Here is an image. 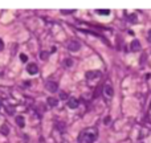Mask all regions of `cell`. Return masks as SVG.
<instances>
[{"label":"cell","instance_id":"10","mask_svg":"<svg viewBox=\"0 0 151 143\" xmlns=\"http://www.w3.org/2000/svg\"><path fill=\"white\" fill-rule=\"evenodd\" d=\"M47 102H48V105H49L50 107H54V106H57L58 105V100L57 98H54V97H48Z\"/></svg>","mask_w":151,"mask_h":143},{"label":"cell","instance_id":"18","mask_svg":"<svg viewBox=\"0 0 151 143\" xmlns=\"http://www.w3.org/2000/svg\"><path fill=\"white\" fill-rule=\"evenodd\" d=\"M7 113H8V114H13V113H15V109L11 107V106H8V107H7Z\"/></svg>","mask_w":151,"mask_h":143},{"label":"cell","instance_id":"11","mask_svg":"<svg viewBox=\"0 0 151 143\" xmlns=\"http://www.w3.org/2000/svg\"><path fill=\"white\" fill-rule=\"evenodd\" d=\"M98 13V15H101V16H109L110 15V9H97V11H96Z\"/></svg>","mask_w":151,"mask_h":143},{"label":"cell","instance_id":"8","mask_svg":"<svg viewBox=\"0 0 151 143\" xmlns=\"http://www.w3.org/2000/svg\"><path fill=\"white\" fill-rule=\"evenodd\" d=\"M27 72L29 74H32V76H33V74H36L37 72H39V68H37V65H36V64H33V62H32V64L27 65Z\"/></svg>","mask_w":151,"mask_h":143},{"label":"cell","instance_id":"4","mask_svg":"<svg viewBox=\"0 0 151 143\" xmlns=\"http://www.w3.org/2000/svg\"><path fill=\"white\" fill-rule=\"evenodd\" d=\"M100 77H101V72H98V70H89L85 74V78L88 81H92V80H96V78H100Z\"/></svg>","mask_w":151,"mask_h":143},{"label":"cell","instance_id":"25","mask_svg":"<svg viewBox=\"0 0 151 143\" xmlns=\"http://www.w3.org/2000/svg\"><path fill=\"white\" fill-rule=\"evenodd\" d=\"M150 110H151V101H150Z\"/></svg>","mask_w":151,"mask_h":143},{"label":"cell","instance_id":"20","mask_svg":"<svg viewBox=\"0 0 151 143\" xmlns=\"http://www.w3.org/2000/svg\"><path fill=\"white\" fill-rule=\"evenodd\" d=\"M146 57H147L146 54H143V56H142V60H140V66H144L143 64H144V61H146Z\"/></svg>","mask_w":151,"mask_h":143},{"label":"cell","instance_id":"22","mask_svg":"<svg viewBox=\"0 0 151 143\" xmlns=\"http://www.w3.org/2000/svg\"><path fill=\"white\" fill-rule=\"evenodd\" d=\"M110 121H111V119H110V117H106V118H105V121H104V122H105V125L110 123Z\"/></svg>","mask_w":151,"mask_h":143},{"label":"cell","instance_id":"15","mask_svg":"<svg viewBox=\"0 0 151 143\" xmlns=\"http://www.w3.org/2000/svg\"><path fill=\"white\" fill-rule=\"evenodd\" d=\"M129 21L131 24H136V15H130L129 16Z\"/></svg>","mask_w":151,"mask_h":143},{"label":"cell","instance_id":"23","mask_svg":"<svg viewBox=\"0 0 151 143\" xmlns=\"http://www.w3.org/2000/svg\"><path fill=\"white\" fill-rule=\"evenodd\" d=\"M3 49H4V41L0 39V50H3Z\"/></svg>","mask_w":151,"mask_h":143},{"label":"cell","instance_id":"16","mask_svg":"<svg viewBox=\"0 0 151 143\" xmlns=\"http://www.w3.org/2000/svg\"><path fill=\"white\" fill-rule=\"evenodd\" d=\"M72 12H76V11H74V9H61L62 15H69V13H72Z\"/></svg>","mask_w":151,"mask_h":143},{"label":"cell","instance_id":"2","mask_svg":"<svg viewBox=\"0 0 151 143\" xmlns=\"http://www.w3.org/2000/svg\"><path fill=\"white\" fill-rule=\"evenodd\" d=\"M102 93H104V97L105 98H107V100H111L113 97H114V89H113V86L110 82H106L102 88Z\"/></svg>","mask_w":151,"mask_h":143},{"label":"cell","instance_id":"12","mask_svg":"<svg viewBox=\"0 0 151 143\" xmlns=\"http://www.w3.org/2000/svg\"><path fill=\"white\" fill-rule=\"evenodd\" d=\"M62 65L65 66V68H70V66L73 65V60H72V58H66V60H64Z\"/></svg>","mask_w":151,"mask_h":143},{"label":"cell","instance_id":"17","mask_svg":"<svg viewBox=\"0 0 151 143\" xmlns=\"http://www.w3.org/2000/svg\"><path fill=\"white\" fill-rule=\"evenodd\" d=\"M20 60H21L23 62H27L28 61V57L25 56V54H20Z\"/></svg>","mask_w":151,"mask_h":143},{"label":"cell","instance_id":"5","mask_svg":"<svg viewBox=\"0 0 151 143\" xmlns=\"http://www.w3.org/2000/svg\"><path fill=\"white\" fill-rule=\"evenodd\" d=\"M45 89L48 90V92H50V93H56L58 90V84L54 81H47V84H45Z\"/></svg>","mask_w":151,"mask_h":143},{"label":"cell","instance_id":"19","mask_svg":"<svg viewBox=\"0 0 151 143\" xmlns=\"http://www.w3.org/2000/svg\"><path fill=\"white\" fill-rule=\"evenodd\" d=\"M60 98H61V100H66V98H68V96H66V93L61 92V93H60Z\"/></svg>","mask_w":151,"mask_h":143},{"label":"cell","instance_id":"6","mask_svg":"<svg viewBox=\"0 0 151 143\" xmlns=\"http://www.w3.org/2000/svg\"><path fill=\"white\" fill-rule=\"evenodd\" d=\"M78 105H80V102H78V100L76 98V97H70V98H68V107L77 109Z\"/></svg>","mask_w":151,"mask_h":143},{"label":"cell","instance_id":"3","mask_svg":"<svg viewBox=\"0 0 151 143\" xmlns=\"http://www.w3.org/2000/svg\"><path fill=\"white\" fill-rule=\"evenodd\" d=\"M66 48L69 50H72V52H77V50H80V48H81V44L78 43L77 40H70L69 43L66 44Z\"/></svg>","mask_w":151,"mask_h":143},{"label":"cell","instance_id":"7","mask_svg":"<svg viewBox=\"0 0 151 143\" xmlns=\"http://www.w3.org/2000/svg\"><path fill=\"white\" fill-rule=\"evenodd\" d=\"M140 48H142V45H140L139 40H133L131 43H130V49L133 52H138V50H140Z\"/></svg>","mask_w":151,"mask_h":143},{"label":"cell","instance_id":"1","mask_svg":"<svg viewBox=\"0 0 151 143\" xmlns=\"http://www.w3.org/2000/svg\"><path fill=\"white\" fill-rule=\"evenodd\" d=\"M98 138V130L94 127H88L82 130L78 135V143H94Z\"/></svg>","mask_w":151,"mask_h":143},{"label":"cell","instance_id":"21","mask_svg":"<svg viewBox=\"0 0 151 143\" xmlns=\"http://www.w3.org/2000/svg\"><path fill=\"white\" fill-rule=\"evenodd\" d=\"M147 41H148V43L151 44V29H150V31L147 32Z\"/></svg>","mask_w":151,"mask_h":143},{"label":"cell","instance_id":"14","mask_svg":"<svg viewBox=\"0 0 151 143\" xmlns=\"http://www.w3.org/2000/svg\"><path fill=\"white\" fill-rule=\"evenodd\" d=\"M48 57H49V53H48V52H45V50H43V52H41V53H40V58H41V60H48Z\"/></svg>","mask_w":151,"mask_h":143},{"label":"cell","instance_id":"24","mask_svg":"<svg viewBox=\"0 0 151 143\" xmlns=\"http://www.w3.org/2000/svg\"><path fill=\"white\" fill-rule=\"evenodd\" d=\"M1 106H3V103H1V100H0V109H1Z\"/></svg>","mask_w":151,"mask_h":143},{"label":"cell","instance_id":"9","mask_svg":"<svg viewBox=\"0 0 151 143\" xmlns=\"http://www.w3.org/2000/svg\"><path fill=\"white\" fill-rule=\"evenodd\" d=\"M15 121H16V123H17V126H19V127L23 129L24 126H25V119H24V117L17 115V117L15 118Z\"/></svg>","mask_w":151,"mask_h":143},{"label":"cell","instance_id":"13","mask_svg":"<svg viewBox=\"0 0 151 143\" xmlns=\"http://www.w3.org/2000/svg\"><path fill=\"white\" fill-rule=\"evenodd\" d=\"M0 131L3 132L4 135H8V134H9V130H8L7 125H3V126H1V129H0Z\"/></svg>","mask_w":151,"mask_h":143}]
</instances>
